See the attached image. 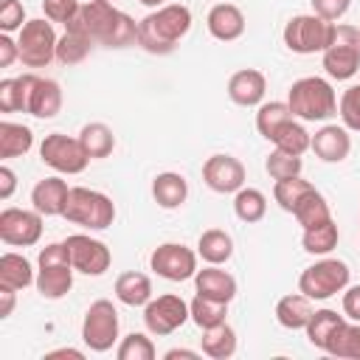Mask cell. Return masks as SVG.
Here are the masks:
<instances>
[{
  "label": "cell",
  "instance_id": "obj_1",
  "mask_svg": "<svg viewBox=\"0 0 360 360\" xmlns=\"http://www.w3.org/2000/svg\"><path fill=\"white\" fill-rule=\"evenodd\" d=\"M65 28L79 31L87 39H93L96 45H107V48L138 45V22L127 11L115 8L110 0H87V3H82L79 14Z\"/></svg>",
  "mask_w": 360,
  "mask_h": 360
},
{
  "label": "cell",
  "instance_id": "obj_2",
  "mask_svg": "<svg viewBox=\"0 0 360 360\" xmlns=\"http://www.w3.org/2000/svg\"><path fill=\"white\" fill-rule=\"evenodd\" d=\"M191 31V8L183 3H166L138 20V45L146 53L166 56Z\"/></svg>",
  "mask_w": 360,
  "mask_h": 360
},
{
  "label": "cell",
  "instance_id": "obj_3",
  "mask_svg": "<svg viewBox=\"0 0 360 360\" xmlns=\"http://www.w3.org/2000/svg\"><path fill=\"white\" fill-rule=\"evenodd\" d=\"M287 104L301 121H329L338 112V96L321 76H304L287 90Z\"/></svg>",
  "mask_w": 360,
  "mask_h": 360
},
{
  "label": "cell",
  "instance_id": "obj_4",
  "mask_svg": "<svg viewBox=\"0 0 360 360\" xmlns=\"http://www.w3.org/2000/svg\"><path fill=\"white\" fill-rule=\"evenodd\" d=\"M73 262H70V253H68V245L65 242H51L39 250V259H37V290L42 298L48 301H59L70 292L73 287Z\"/></svg>",
  "mask_w": 360,
  "mask_h": 360
},
{
  "label": "cell",
  "instance_id": "obj_5",
  "mask_svg": "<svg viewBox=\"0 0 360 360\" xmlns=\"http://www.w3.org/2000/svg\"><path fill=\"white\" fill-rule=\"evenodd\" d=\"M62 217L79 228L104 231L115 222V202L104 191L87 188V186H70L68 205H65Z\"/></svg>",
  "mask_w": 360,
  "mask_h": 360
},
{
  "label": "cell",
  "instance_id": "obj_6",
  "mask_svg": "<svg viewBox=\"0 0 360 360\" xmlns=\"http://www.w3.org/2000/svg\"><path fill=\"white\" fill-rule=\"evenodd\" d=\"M281 39L292 53H323L335 39V22L318 14H295L287 20Z\"/></svg>",
  "mask_w": 360,
  "mask_h": 360
},
{
  "label": "cell",
  "instance_id": "obj_7",
  "mask_svg": "<svg viewBox=\"0 0 360 360\" xmlns=\"http://www.w3.org/2000/svg\"><path fill=\"white\" fill-rule=\"evenodd\" d=\"M349 278H352L349 264L326 256V259L304 267V273L298 276V290L312 301H326V298L343 292L349 287Z\"/></svg>",
  "mask_w": 360,
  "mask_h": 360
},
{
  "label": "cell",
  "instance_id": "obj_8",
  "mask_svg": "<svg viewBox=\"0 0 360 360\" xmlns=\"http://www.w3.org/2000/svg\"><path fill=\"white\" fill-rule=\"evenodd\" d=\"M321 56L329 79H338V82L352 79L360 70V28L335 22V39Z\"/></svg>",
  "mask_w": 360,
  "mask_h": 360
},
{
  "label": "cell",
  "instance_id": "obj_9",
  "mask_svg": "<svg viewBox=\"0 0 360 360\" xmlns=\"http://www.w3.org/2000/svg\"><path fill=\"white\" fill-rule=\"evenodd\" d=\"M56 42H59V37H56L53 22L48 17L28 20L20 28V37H17L20 62L25 68H48L56 59Z\"/></svg>",
  "mask_w": 360,
  "mask_h": 360
},
{
  "label": "cell",
  "instance_id": "obj_10",
  "mask_svg": "<svg viewBox=\"0 0 360 360\" xmlns=\"http://www.w3.org/2000/svg\"><path fill=\"white\" fill-rule=\"evenodd\" d=\"M118 309L112 301L107 298H98L87 307L84 312V321H82V340L90 352H110L115 343H118Z\"/></svg>",
  "mask_w": 360,
  "mask_h": 360
},
{
  "label": "cell",
  "instance_id": "obj_11",
  "mask_svg": "<svg viewBox=\"0 0 360 360\" xmlns=\"http://www.w3.org/2000/svg\"><path fill=\"white\" fill-rule=\"evenodd\" d=\"M39 158L45 166H51L59 174H82L90 163V155L84 152L79 138H70L65 132H51L39 143Z\"/></svg>",
  "mask_w": 360,
  "mask_h": 360
},
{
  "label": "cell",
  "instance_id": "obj_12",
  "mask_svg": "<svg viewBox=\"0 0 360 360\" xmlns=\"http://www.w3.org/2000/svg\"><path fill=\"white\" fill-rule=\"evenodd\" d=\"M191 318L188 312V301H183L174 292H163V295H152V301L143 307V323L146 332L155 338H166L172 332H177L186 321Z\"/></svg>",
  "mask_w": 360,
  "mask_h": 360
},
{
  "label": "cell",
  "instance_id": "obj_13",
  "mask_svg": "<svg viewBox=\"0 0 360 360\" xmlns=\"http://www.w3.org/2000/svg\"><path fill=\"white\" fill-rule=\"evenodd\" d=\"M149 267L166 281H188L200 270L197 267V253L191 248H186L183 242L158 245L152 250V256H149Z\"/></svg>",
  "mask_w": 360,
  "mask_h": 360
},
{
  "label": "cell",
  "instance_id": "obj_14",
  "mask_svg": "<svg viewBox=\"0 0 360 360\" xmlns=\"http://www.w3.org/2000/svg\"><path fill=\"white\" fill-rule=\"evenodd\" d=\"M0 239L11 248H31L42 239V214L31 208H3L0 211Z\"/></svg>",
  "mask_w": 360,
  "mask_h": 360
},
{
  "label": "cell",
  "instance_id": "obj_15",
  "mask_svg": "<svg viewBox=\"0 0 360 360\" xmlns=\"http://www.w3.org/2000/svg\"><path fill=\"white\" fill-rule=\"evenodd\" d=\"M68 245V253H70V262L76 267V273H84V276H104L112 264V253L110 248L90 236V233H70L65 239Z\"/></svg>",
  "mask_w": 360,
  "mask_h": 360
},
{
  "label": "cell",
  "instance_id": "obj_16",
  "mask_svg": "<svg viewBox=\"0 0 360 360\" xmlns=\"http://www.w3.org/2000/svg\"><path fill=\"white\" fill-rule=\"evenodd\" d=\"M202 183L217 194H236L245 186V166L233 155H211L202 163Z\"/></svg>",
  "mask_w": 360,
  "mask_h": 360
},
{
  "label": "cell",
  "instance_id": "obj_17",
  "mask_svg": "<svg viewBox=\"0 0 360 360\" xmlns=\"http://www.w3.org/2000/svg\"><path fill=\"white\" fill-rule=\"evenodd\" d=\"M309 149L323 163H343L349 158V152H352V135H349V129L343 124L340 127L338 124H323L312 135V146Z\"/></svg>",
  "mask_w": 360,
  "mask_h": 360
},
{
  "label": "cell",
  "instance_id": "obj_18",
  "mask_svg": "<svg viewBox=\"0 0 360 360\" xmlns=\"http://www.w3.org/2000/svg\"><path fill=\"white\" fill-rule=\"evenodd\" d=\"M267 93V79L256 68H242L228 79V98L239 107H259Z\"/></svg>",
  "mask_w": 360,
  "mask_h": 360
},
{
  "label": "cell",
  "instance_id": "obj_19",
  "mask_svg": "<svg viewBox=\"0 0 360 360\" xmlns=\"http://www.w3.org/2000/svg\"><path fill=\"white\" fill-rule=\"evenodd\" d=\"M205 25H208V34H211L214 39H219V42H233V39H239V37L245 34V25H248V22H245V14H242L239 6L222 0V3L211 6L208 17H205Z\"/></svg>",
  "mask_w": 360,
  "mask_h": 360
},
{
  "label": "cell",
  "instance_id": "obj_20",
  "mask_svg": "<svg viewBox=\"0 0 360 360\" xmlns=\"http://www.w3.org/2000/svg\"><path fill=\"white\" fill-rule=\"evenodd\" d=\"M68 194H70L68 180H62L59 174H53V177L39 180L31 188V205L42 217H62L65 214V205H68Z\"/></svg>",
  "mask_w": 360,
  "mask_h": 360
},
{
  "label": "cell",
  "instance_id": "obj_21",
  "mask_svg": "<svg viewBox=\"0 0 360 360\" xmlns=\"http://www.w3.org/2000/svg\"><path fill=\"white\" fill-rule=\"evenodd\" d=\"M194 287L200 295H208V298H219V301H233L236 298V278L222 270L219 264H205L202 270L194 273Z\"/></svg>",
  "mask_w": 360,
  "mask_h": 360
},
{
  "label": "cell",
  "instance_id": "obj_22",
  "mask_svg": "<svg viewBox=\"0 0 360 360\" xmlns=\"http://www.w3.org/2000/svg\"><path fill=\"white\" fill-rule=\"evenodd\" d=\"M59 110H62V87H59V82L37 76L31 98H28V115L45 121V118H53Z\"/></svg>",
  "mask_w": 360,
  "mask_h": 360
},
{
  "label": "cell",
  "instance_id": "obj_23",
  "mask_svg": "<svg viewBox=\"0 0 360 360\" xmlns=\"http://www.w3.org/2000/svg\"><path fill=\"white\" fill-rule=\"evenodd\" d=\"M312 298H307L301 290L298 292H290V295H281L278 304H276V321L284 326V329H307L309 318H312Z\"/></svg>",
  "mask_w": 360,
  "mask_h": 360
},
{
  "label": "cell",
  "instance_id": "obj_24",
  "mask_svg": "<svg viewBox=\"0 0 360 360\" xmlns=\"http://www.w3.org/2000/svg\"><path fill=\"white\" fill-rule=\"evenodd\" d=\"M152 197L160 208L166 211H174L186 202L188 197V183L180 172H160L155 180H152Z\"/></svg>",
  "mask_w": 360,
  "mask_h": 360
},
{
  "label": "cell",
  "instance_id": "obj_25",
  "mask_svg": "<svg viewBox=\"0 0 360 360\" xmlns=\"http://www.w3.org/2000/svg\"><path fill=\"white\" fill-rule=\"evenodd\" d=\"M37 73H22L0 82V112H28V98L34 90Z\"/></svg>",
  "mask_w": 360,
  "mask_h": 360
},
{
  "label": "cell",
  "instance_id": "obj_26",
  "mask_svg": "<svg viewBox=\"0 0 360 360\" xmlns=\"http://www.w3.org/2000/svg\"><path fill=\"white\" fill-rule=\"evenodd\" d=\"M115 298L127 307H146L152 301V278L138 270H127L115 278Z\"/></svg>",
  "mask_w": 360,
  "mask_h": 360
},
{
  "label": "cell",
  "instance_id": "obj_27",
  "mask_svg": "<svg viewBox=\"0 0 360 360\" xmlns=\"http://www.w3.org/2000/svg\"><path fill=\"white\" fill-rule=\"evenodd\" d=\"M37 281V270L31 267V262L22 253H3L0 256V287H11V290H25Z\"/></svg>",
  "mask_w": 360,
  "mask_h": 360
},
{
  "label": "cell",
  "instance_id": "obj_28",
  "mask_svg": "<svg viewBox=\"0 0 360 360\" xmlns=\"http://www.w3.org/2000/svg\"><path fill=\"white\" fill-rule=\"evenodd\" d=\"M200 346H202V354L211 357V360H228L236 354V332L228 321L217 323V326H208L202 329V338H200Z\"/></svg>",
  "mask_w": 360,
  "mask_h": 360
},
{
  "label": "cell",
  "instance_id": "obj_29",
  "mask_svg": "<svg viewBox=\"0 0 360 360\" xmlns=\"http://www.w3.org/2000/svg\"><path fill=\"white\" fill-rule=\"evenodd\" d=\"M197 256L205 264H225L233 256V239L222 228H208L197 239Z\"/></svg>",
  "mask_w": 360,
  "mask_h": 360
},
{
  "label": "cell",
  "instance_id": "obj_30",
  "mask_svg": "<svg viewBox=\"0 0 360 360\" xmlns=\"http://www.w3.org/2000/svg\"><path fill=\"white\" fill-rule=\"evenodd\" d=\"M343 323H346V315H338L335 309H315L304 332H307V340H309L315 349L326 352L329 340L335 338V332H338Z\"/></svg>",
  "mask_w": 360,
  "mask_h": 360
},
{
  "label": "cell",
  "instance_id": "obj_31",
  "mask_svg": "<svg viewBox=\"0 0 360 360\" xmlns=\"http://www.w3.org/2000/svg\"><path fill=\"white\" fill-rule=\"evenodd\" d=\"M31 146H34V132L25 124L0 121V158L3 160L22 158L31 152Z\"/></svg>",
  "mask_w": 360,
  "mask_h": 360
},
{
  "label": "cell",
  "instance_id": "obj_32",
  "mask_svg": "<svg viewBox=\"0 0 360 360\" xmlns=\"http://www.w3.org/2000/svg\"><path fill=\"white\" fill-rule=\"evenodd\" d=\"M79 141L84 146V152L90 155V160H98V158H110L112 149H115V135L107 124L101 121H90L82 127L79 132Z\"/></svg>",
  "mask_w": 360,
  "mask_h": 360
},
{
  "label": "cell",
  "instance_id": "obj_33",
  "mask_svg": "<svg viewBox=\"0 0 360 360\" xmlns=\"http://www.w3.org/2000/svg\"><path fill=\"white\" fill-rule=\"evenodd\" d=\"M338 239H340V231H338L335 219H326L321 225L304 228V233H301V245L312 256H329L338 248Z\"/></svg>",
  "mask_w": 360,
  "mask_h": 360
},
{
  "label": "cell",
  "instance_id": "obj_34",
  "mask_svg": "<svg viewBox=\"0 0 360 360\" xmlns=\"http://www.w3.org/2000/svg\"><path fill=\"white\" fill-rule=\"evenodd\" d=\"M270 143H273L276 149L290 152V155H304V152L312 146V135L304 129V124H298L295 118H290V121H284V124L276 129V135L270 138Z\"/></svg>",
  "mask_w": 360,
  "mask_h": 360
},
{
  "label": "cell",
  "instance_id": "obj_35",
  "mask_svg": "<svg viewBox=\"0 0 360 360\" xmlns=\"http://www.w3.org/2000/svg\"><path fill=\"white\" fill-rule=\"evenodd\" d=\"M233 214L253 225V222H262L264 214H267V197L259 191V188H250V186H242L236 194H233Z\"/></svg>",
  "mask_w": 360,
  "mask_h": 360
},
{
  "label": "cell",
  "instance_id": "obj_36",
  "mask_svg": "<svg viewBox=\"0 0 360 360\" xmlns=\"http://www.w3.org/2000/svg\"><path fill=\"white\" fill-rule=\"evenodd\" d=\"M188 312H191V321L200 326V329H208V326H217L225 321L228 315V301H219V298H208V295H194L188 301Z\"/></svg>",
  "mask_w": 360,
  "mask_h": 360
},
{
  "label": "cell",
  "instance_id": "obj_37",
  "mask_svg": "<svg viewBox=\"0 0 360 360\" xmlns=\"http://www.w3.org/2000/svg\"><path fill=\"white\" fill-rule=\"evenodd\" d=\"M292 217L301 228H312V225H321L326 219H332V211H329V202L323 200V194L318 188H312L295 208H292Z\"/></svg>",
  "mask_w": 360,
  "mask_h": 360
},
{
  "label": "cell",
  "instance_id": "obj_38",
  "mask_svg": "<svg viewBox=\"0 0 360 360\" xmlns=\"http://www.w3.org/2000/svg\"><path fill=\"white\" fill-rule=\"evenodd\" d=\"M290 118H295V115H292V110H290L287 101H262L259 110H256V129H259L262 138L270 141L276 135V129L284 121H290Z\"/></svg>",
  "mask_w": 360,
  "mask_h": 360
},
{
  "label": "cell",
  "instance_id": "obj_39",
  "mask_svg": "<svg viewBox=\"0 0 360 360\" xmlns=\"http://www.w3.org/2000/svg\"><path fill=\"white\" fill-rule=\"evenodd\" d=\"M326 354L332 357H343V360H360V323L346 321L335 338L326 346Z\"/></svg>",
  "mask_w": 360,
  "mask_h": 360
},
{
  "label": "cell",
  "instance_id": "obj_40",
  "mask_svg": "<svg viewBox=\"0 0 360 360\" xmlns=\"http://www.w3.org/2000/svg\"><path fill=\"white\" fill-rule=\"evenodd\" d=\"M93 45H96V42L87 39L84 34L65 28V34H62L59 42H56V59H59L62 65H79V62L87 59V53H90Z\"/></svg>",
  "mask_w": 360,
  "mask_h": 360
},
{
  "label": "cell",
  "instance_id": "obj_41",
  "mask_svg": "<svg viewBox=\"0 0 360 360\" xmlns=\"http://www.w3.org/2000/svg\"><path fill=\"white\" fill-rule=\"evenodd\" d=\"M312 188H315V186H312L309 180H304L301 174L284 177V180H276V186H273V200H276L287 214H292V208H295Z\"/></svg>",
  "mask_w": 360,
  "mask_h": 360
},
{
  "label": "cell",
  "instance_id": "obj_42",
  "mask_svg": "<svg viewBox=\"0 0 360 360\" xmlns=\"http://www.w3.org/2000/svg\"><path fill=\"white\" fill-rule=\"evenodd\" d=\"M301 169H304L301 155H290V152L276 149V146H273V152H270V155H267V160H264V172H267L273 180L295 177V174H301Z\"/></svg>",
  "mask_w": 360,
  "mask_h": 360
},
{
  "label": "cell",
  "instance_id": "obj_43",
  "mask_svg": "<svg viewBox=\"0 0 360 360\" xmlns=\"http://www.w3.org/2000/svg\"><path fill=\"white\" fill-rule=\"evenodd\" d=\"M155 354H158V349H155L152 338L143 335V332L127 335V338L118 343V349H115V357H118V360H155Z\"/></svg>",
  "mask_w": 360,
  "mask_h": 360
},
{
  "label": "cell",
  "instance_id": "obj_44",
  "mask_svg": "<svg viewBox=\"0 0 360 360\" xmlns=\"http://www.w3.org/2000/svg\"><path fill=\"white\" fill-rule=\"evenodd\" d=\"M338 112L349 132H360V84H352L343 90L338 101Z\"/></svg>",
  "mask_w": 360,
  "mask_h": 360
},
{
  "label": "cell",
  "instance_id": "obj_45",
  "mask_svg": "<svg viewBox=\"0 0 360 360\" xmlns=\"http://www.w3.org/2000/svg\"><path fill=\"white\" fill-rule=\"evenodd\" d=\"M25 6L20 0H0V31L11 34L25 25Z\"/></svg>",
  "mask_w": 360,
  "mask_h": 360
},
{
  "label": "cell",
  "instance_id": "obj_46",
  "mask_svg": "<svg viewBox=\"0 0 360 360\" xmlns=\"http://www.w3.org/2000/svg\"><path fill=\"white\" fill-rule=\"evenodd\" d=\"M79 0H42V11L51 22H62L70 25V20L79 14Z\"/></svg>",
  "mask_w": 360,
  "mask_h": 360
},
{
  "label": "cell",
  "instance_id": "obj_47",
  "mask_svg": "<svg viewBox=\"0 0 360 360\" xmlns=\"http://www.w3.org/2000/svg\"><path fill=\"white\" fill-rule=\"evenodd\" d=\"M309 3H312V14H318L329 22H338L352 6V0H309Z\"/></svg>",
  "mask_w": 360,
  "mask_h": 360
},
{
  "label": "cell",
  "instance_id": "obj_48",
  "mask_svg": "<svg viewBox=\"0 0 360 360\" xmlns=\"http://www.w3.org/2000/svg\"><path fill=\"white\" fill-rule=\"evenodd\" d=\"M343 315L346 321L360 323V284H352L343 290Z\"/></svg>",
  "mask_w": 360,
  "mask_h": 360
},
{
  "label": "cell",
  "instance_id": "obj_49",
  "mask_svg": "<svg viewBox=\"0 0 360 360\" xmlns=\"http://www.w3.org/2000/svg\"><path fill=\"white\" fill-rule=\"evenodd\" d=\"M20 59V45L11 34H0V68H11Z\"/></svg>",
  "mask_w": 360,
  "mask_h": 360
},
{
  "label": "cell",
  "instance_id": "obj_50",
  "mask_svg": "<svg viewBox=\"0 0 360 360\" xmlns=\"http://www.w3.org/2000/svg\"><path fill=\"white\" fill-rule=\"evenodd\" d=\"M17 188V174L8 166H0V200H8Z\"/></svg>",
  "mask_w": 360,
  "mask_h": 360
},
{
  "label": "cell",
  "instance_id": "obj_51",
  "mask_svg": "<svg viewBox=\"0 0 360 360\" xmlns=\"http://www.w3.org/2000/svg\"><path fill=\"white\" fill-rule=\"evenodd\" d=\"M14 304H17V290L0 287V318H8L14 312Z\"/></svg>",
  "mask_w": 360,
  "mask_h": 360
},
{
  "label": "cell",
  "instance_id": "obj_52",
  "mask_svg": "<svg viewBox=\"0 0 360 360\" xmlns=\"http://www.w3.org/2000/svg\"><path fill=\"white\" fill-rule=\"evenodd\" d=\"M56 357H73V360H84V352L70 349V346H65V349H53V352H45V360H56Z\"/></svg>",
  "mask_w": 360,
  "mask_h": 360
},
{
  "label": "cell",
  "instance_id": "obj_53",
  "mask_svg": "<svg viewBox=\"0 0 360 360\" xmlns=\"http://www.w3.org/2000/svg\"><path fill=\"white\" fill-rule=\"evenodd\" d=\"M163 357H166V360H177V357H183V360H194V357H200V354L191 352V349H169Z\"/></svg>",
  "mask_w": 360,
  "mask_h": 360
},
{
  "label": "cell",
  "instance_id": "obj_54",
  "mask_svg": "<svg viewBox=\"0 0 360 360\" xmlns=\"http://www.w3.org/2000/svg\"><path fill=\"white\" fill-rule=\"evenodd\" d=\"M138 3H143V6H149V8H160V6H166V0H138Z\"/></svg>",
  "mask_w": 360,
  "mask_h": 360
}]
</instances>
